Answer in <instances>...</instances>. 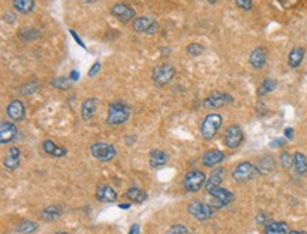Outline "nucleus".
<instances>
[{"label": "nucleus", "instance_id": "47", "mask_svg": "<svg viewBox=\"0 0 307 234\" xmlns=\"http://www.w3.org/2000/svg\"><path fill=\"white\" fill-rule=\"evenodd\" d=\"M289 234H307V231H300V230H289Z\"/></svg>", "mask_w": 307, "mask_h": 234}, {"label": "nucleus", "instance_id": "28", "mask_svg": "<svg viewBox=\"0 0 307 234\" xmlns=\"http://www.w3.org/2000/svg\"><path fill=\"white\" fill-rule=\"evenodd\" d=\"M265 234H289V226L284 221H270L266 224Z\"/></svg>", "mask_w": 307, "mask_h": 234}, {"label": "nucleus", "instance_id": "37", "mask_svg": "<svg viewBox=\"0 0 307 234\" xmlns=\"http://www.w3.org/2000/svg\"><path fill=\"white\" fill-rule=\"evenodd\" d=\"M190 230L183 224H177V226H172L167 230L166 234H188Z\"/></svg>", "mask_w": 307, "mask_h": 234}, {"label": "nucleus", "instance_id": "17", "mask_svg": "<svg viewBox=\"0 0 307 234\" xmlns=\"http://www.w3.org/2000/svg\"><path fill=\"white\" fill-rule=\"evenodd\" d=\"M224 167H216V169H214V170L211 172L210 177L207 179V182H206V190L210 193L211 190L216 189V187H221V183H222V180H224Z\"/></svg>", "mask_w": 307, "mask_h": 234}, {"label": "nucleus", "instance_id": "11", "mask_svg": "<svg viewBox=\"0 0 307 234\" xmlns=\"http://www.w3.org/2000/svg\"><path fill=\"white\" fill-rule=\"evenodd\" d=\"M244 141V132L240 125H230L224 135V143L230 149H236Z\"/></svg>", "mask_w": 307, "mask_h": 234}, {"label": "nucleus", "instance_id": "34", "mask_svg": "<svg viewBox=\"0 0 307 234\" xmlns=\"http://www.w3.org/2000/svg\"><path fill=\"white\" fill-rule=\"evenodd\" d=\"M204 50H206L204 46L200 44V43H191V44H188V46L186 47L187 54H190L192 57H198V56H201V54L204 53Z\"/></svg>", "mask_w": 307, "mask_h": 234}, {"label": "nucleus", "instance_id": "1", "mask_svg": "<svg viewBox=\"0 0 307 234\" xmlns=\"http://www.w3.org/2000/svg\"><path fill=\"white\" fill-rule=\"evenodd\" d=\"M130 117V108L120 101L110 102L108 107V117L106 124L108 125H122Z\"/></svg>", "mask_w": 307, "mask_h": 234}, {"label": "nucleus", "instance_id": "26", "mask_svg": "<svg viewBox=\"0 0 307 234\" xmlns=\"http://www.w3.org/2000/svg\"><path fill=\"white\" fill-rule=\"evenodd\" d=\"M293 167L298 172V175H306L307 173V158L302 152H294L293 155Z\"/></svg>", "mask_w": 307, "mask_h": 234}, {"label": "nucleus", "instance_id": "7", "mask_svg": "<svg viewBox=\"0 0 307 234\" xmlns=\"http://www.w3.org/2000/svg\"><path fill=\"white\" fill-rule=\"evenodd\" d=\"M132 29L136 33L154 34L158 32V23L149 16L134 17L132 22Z\"/></svg>", "mask_w": 307, "mask_h": 234}, {"label": "nucleus", "instance_id": "33", "mask_svg": "<svg viewBox=\"0 0 307 234\" xmlns=\"http://www.w3.org/2000/svg\"><path fill=\"white\" fill-rule=\"evenodd\" d=\"M51 87L57 88V90H68L71 87V80L66 78V77H58V78H54L51 81Z\"/></svg>", "mask_w": 307, "mask_h": 234}, {"label": "nucleus", "instance_id": "29", "mask_svg": "<svg viewBox=\"0 0 307 234\" xmlns=\"http://www.w3.org/2000/svg\"><path fill=\"white\" fill-rule=\"evenodd\" d=\"M34 6V0H13V8L16 10L17 13L20 15H28L33 12Z\"/></svg>", "mask_w": 307, "mask_h": 234}, {"label": "nucleus", "instance_id": "40", "mask_svg": "<svg viewBox=\"0 0 307 234\" xmlns=\"http://www.w3.org/2000/svg\"><path fill=\"white\" fill-rule=\"evenodd\" d=\"M70 34H71V36H72V39H74L75 42L78 43V44H80V46H81V47H82V49H85V43H84L82 40H81V39H80V36H78V34L75 33L74 30H70Z\"/></svg>", "mask_w": 307, "mask_h": 234}, {"label": "nucleus", "instance_id": "10", "mask_svg": "<svg viewBox=\"0 0 307 234\" xmlns=\"http://www.w3.org/2000/svg\"><path fill=\"white\" fill-rule=\"evenodd\" d=\"M210 194L212 196L211 206H212L214 209H221V207H224V206H228V204L235 199L234 193L226 190L224 187H216L214 190H211Z\"/></svg>", "mask_w": 307, "mask_h": 234}, {"label": "nucleus", "instance_id": "20", "mask_svg": "<svg viewBox=\"0 0 307 234\" xmlns=\"http://www.w3.org/2000/svg\"><path fill=\"white\" fill-rule=\"evenodd\" d=\"M258 172L259 175H269L270 172H274V167H276V160L274 156L270 155H265L258 160Z\"/></svg>", "mask_w": 307, "mask_h": 234}, {"label": "nucleus", "instance_id": "19", "mask_svg": "<svg viewBox=\"0 0 307 234\" xmlns=\"http://www.w3.org/2000/svg\"><path fill=\"white\" fill-rule=\"evenodd\" d=\"M18 165H20V149L17 146H12L3 160V166L8 170H14L18 167Z\"/></svg>", "mask_w": 307, "mask_h": 234}, {"label": "nucleus", "instance_id": "13", "mask_svg": "<svg viewBox=\"0 0 307 234\" xmlns=\"http://www.w3.org/2000/svg\"><path fill=\"white\" fill-rule=\"evenodd\" d=\"M6 114H8V117L10 118L12 121H14V122H20V121H23L26 117L24 104H23V102H22L20 100H13L8 105V108H6Z\"/></svg>", "mask_w": 307, "mask_h": 234}, {"label": "nucleus", "instance_id": "22", "mask_svg": "<svg viewBox=\"0 0 307 234\" xmlns=\"http://www.w3.org/2000/svg\"><path fill=\"white\" fill-rule=\"evenodd\" d=\"M42 149H44V152L47 155L54 156V158H62V156L66 155V148H61V146H58L57 143L54 142V141H51V139H46L42 142Z\"/></svg>", "mask_w": 307, "mask_h": 234}, {"label": "nucleus", "instance_id": "30", "mask_svg": "<svg viewBox=\"0 0 307 234\" xmlns=\"http://www.w3.org/2000/svg\"><path fill=\"white\" fill-rule=\"evenodd\" d=\"M40 30L36 27H24L18 32V37L23 42H34L40 37Z\"/></svg>", "mask_w": 307, "mask_h": 234}, {"label": "nucleus", "instance_id": "27", "mask_svg": "<svg viewBox=\"0 0 307 234\" xmlns=\"http://www.w3.org/2000/svg\"><path fill=\"white\" fill-rule=\"evenodd\" d=\"M124 196H126L128 200L132 201V203H143V201L148 199L146 192H143L142 189L136 187V186H133L130 189H128L126 193H124Z\"/></svg>", "mask_w": 307, "mask_h": 234}, {"label": "nucleus", "instance_id": "25", "mask_svg": "<svg viewBox=\"0 0 307 234\" xmlns=\"http://www.w3.org/2000/svg\"><path fill=\"white\" fill-rule=\"evenodd\" d=\"M61 214H62L61 207L54 204V206H47L46 209H42V213H40V217L44 221H56L57 218L61 217Z\"/></svg>", "mask_w": 307, "mask_h": 234}, {"label": "nucleus", "instance_id": "18", "mask_svg": "<svg viewBox=\"0 0 307 234\" xmlns=\"http://www.w3.org/2000/svg\"><path fill=\"white\" fill-rule=\"evenodd\" d=\"M225 159V153L220 149H210L202 155V165L207 167H214L220 165Z\"/></svg>", "mask_w": 307, "mask_h": 234}, {"label": "nucleus", "instance_id": "14", "mask_svg": "<svg viewBox=\"0 0 307 234\" xmlns=\"http://www.w3.org/2000/svg\"><path fill=\"white\" fill-rule=\"evenodd\" d=\"M17 135H18V132H17L16 125L13 122H8V121L2 122V125H0V142H2V145L16 141Z\"/></svg>", "mask_w": 307, "mask_h": 234}, {"label": "nucleus", "instance_id": "9", "mask_svg": "<svg viewBox=\"0 0 307 234\" xmlns=\"http://www.w3.org/2000/svg\"><path fill=\"white\" fill-rule=\"evenodd\" d=\"M234 101V98L228 94V92H221V91H214L208 95L206 100L202 101V107L207 109H216L228 105Z\"/></svg>", "mask_w": 307, "mask_h": 234}, {"label": "nucleus", "instance_id": "31", "mask_svg": "<svg viewBox=\"0 0 307 234\" xmlns=\"http://www.w3.org/2000/svg\"><path fill=\"white\" fill-rule=\"evenodd\" d=\"M276 87H278V81H276V80H274V78H266V80H264L262 84L259 85V88H258V95H259V97H264L266 94L274 91Z\"/></svg>", "mask_w": 307, "mask_h": 234}, {"label": "nucleus", "instance_id": "49", "mask_svg": "<svg viewBox=\"0 0 307 234\" xmlns=\"http://www.w3.org/2000/svg\"><path fill=\"white\" fill-rule=\"evenodd\" d=\"M218 2H220V0H208V3H210V5H216V3H218Z\"/></svg>", "mask_w": 307, "mask_h": 234}, {"label": "nucleus", "instance_id": "46", "mask_svg": "<svg viewBox=\"0 0 307 234\" xmlns=\"http://www.w3.org/2000/svg\"><path fill=\"white\" fill-rule=\"evenodd\" d=\"M78 78H80V73H78L76 70H72V71H71V80H72V81H74V80L76 81Z\"/></svg>", "mask_w": 307, "mask_h": 234}, {"label": "nucleus", "instance_id": "12", "mask_svg": "<svg viewBox=\"0 0 307 234\" xmlns=\"http://www.w3.org/2000/svg\"><path fill=\"white\" fill-rule=\"evenodd\" d=\"M110 15L118 19L119 22L122 23H128L130 20H134V10L130 6L124 5V3H115L112 8H110Z\"/></svg>", "mask_w": 307, "mask_h": 234}, {"label": "nucleus", "instance_id": "15", "mask_svg": "<svg viewBox=\"0 0 307 234\" xmlns=\"http://www.w3.org/2000/svg\"><path fill=\"white\" fill-rule=\"evenodd\" d=\"M266 60H268V54H266L265 47H262V46L255 47L249 54V64L256 70L265 67Z\"/></svg>", "mask_w": 307, "mask_h": 234}, {"label": "nucleus", "instance_id": "43", "mask_svg": "<svg viewBox=\"0 0 307 234\" xmlns=\"http://www.w3.org/2000/svg\"><path fill=\"white\" fill-rule=\"evenodd\" d=\"M284 136H286L288 139H293V136H294L293 128H286V129H284Z\"/></svg>", "mask_w": 307, "mask_h": 234}, {"label": "nucleus", "instance_id": "4", "mask_svg": "<svg viewBox=\"0 0 307 234\" xmlns=\"http://www.w3.org/2000/svg\"><path fill=\"white\" fill-rule=\"evenodd\" d=\"M176 76V68L172 64H162L153 70L152 73V80L158 87H164L170 83Z\"/></svg>", "mask_w": 307, "mask_h": 234}, {"label": "nucleus", "instance_id": "36", "mask_svg": "<svg viewBox=\"0 0 307 234\" xmlns=\"http://www.w3.org/2000/svg\"><path fill=\"white\" fill-rule=\"evenodd\" d=\"M37 88H38L37 83H36V81H32V83L23 84L22 88H20V92H22L23 95H33L34 92L37 91Z\"/></svg>", "mask_w": 307, "mask_h": 234}, {"label": "nucleus", "instance_id": "16", "mask_svg": "<svg viewBox=\"0 0 307 234\" xmlns=\"http://www.w3.org/2000/svg\"><path fill=\"white\" fill-rule=\"evenodd\" d=\"M95 197H96V200L102 201V203H114L118 200V193L109 184H100L96 187Z\"/></svg>", "mask_w": 307, "mask_h": 234}, {"label": "nucleus", "instance_id": "38", "mask_svg": "<svg viewBox=\"0 0 307 234\" xmlns=\"http://www.w3.org/2000/svg\"><path fill=\"white\" fill-rule=\"evenodd\" d=\"M235 5H236V8H240L241 10L248 12L254 6V0H235Z\"/></svg>", "mask_w": 307, "mask_h": 234}, {"label": "nucleus", "instance_id": "8", "mask_svg": "<svg viewBox=\"0 0 307 234\" xmlns=\"http://www.w3.org/2000/svg\"><path fill=\"white\" fill-rule=\"evenodd\" d=\"M188 213L198 221H206L214 214V207L211 204H207L204 201L194 200L188 204Z\"/></svg>", "mask_w": 307, "mask_h": 234}, {"label": "nucleus", "instance_id": "5", "mask_svg": "<svg viewBox=\"0 0 307 234\" xmlns=\"http://www.w3.org/2000/svg\"><path fill=\"white\" fill-rule=\"evenodd\" d=\"M206 182H207V179H206V173L204 172H201V170H197V169H194V170H190V172H187V175H186V177H184V189L187 190V192H191V193H196L198 192L200 189L206 184Z\"/></svg>", "mask_w": 307, "mask_h": 234}, {"label": "nucleus", "instance_id": "24", "mask_svg": "<svg viewBox=\"0 0 307 234\" xmlns=\"http://www.w3.org/2000/svg\"><path fill=\"white\" fill-rule=\"evenodd\" d=\"M167 159H168V156H167L166 152L162 151V149H153V151L150 152V156H149L150 166L152 167L164 166L167 163Z\"/></svg>", "mask_w": 307, "mask_h": 234}, {"label": "nucleus", "instance_id": "41", "mask_svg": "<svg viewBox=\"0 0 307 234\" xmlns=\"http://www.w3.org/2000/svg\"><path fill=\"white\" fill-rule=\"evenodd\" d=\"M256 223H259V224H264V223H268V216H266L265 213H259L256 216Z\"/></svg>", "mask_w": 307, "mask_h": 234}, {"label": "nucleus", "instance_id": "44", "mask_svg": "<svg viewBox=\"0 0 307 234\" xmlns=\"http://www.w3.org/2000/svg\"><path fill=\"white\" fill-rule=\"evenodd\" d=\"M139 230H140V226L139 224H133L129 230V234H139Z\"/></svg>", "mask_w": 307, "mask_h": 234}, {"label": "nucleus", "instance_id": "3", "mask_svg": "<svg viewBox=\"0 0 307 234\" xmlns=\"http://www.w3.org/2000/svg\"><path fill=\"white\" fill-rule=\"evenodd\" d=\"M256 175H259L258 167L250 163V162H241L240 165H236L232 170V179L238 183H244L252 180Z\"/></svg>", "mask_w": 307, "mask_h": 234}, {"label": "nucleus", "instance_id": "35", "mask_svg": "<svg viewBox=\"0 0 307 234\" xmlns=\"http://www.w3.org/2000/svg\"><path fill=\"white\" fill-rule=\"evenodd\" d=\"M279 160H280V165H282L284 169H290V167H293V156H292L289 152L283 151L282 153H280Z\"/></svg>", "mask_w": 307, "mask_h": 234}, {"label": "nucleus", "instance_id": "39", "mask_svg": "<svg viewBox=\"0 0 307 234\" xmlns=\"http://www.w3.org/2000/svg\"><path fill=\"white\" fill-rule=\"evenodd\" d=\"M100 61H96V63H94L92 64V67L90 68V73H88V76L90 77H95L98 73H100Z\"/></svg>", "mask_w": 307, "mask_h": 234}, {"label": "nucleus", "instance_id": "6", "mask_svg": "<svg viewBox=\"0 0 307 234\" xmlns=\"http://www.w3.org/2000/svg\"><path fill=\"white\" fill-rule=\"evenodd\" d=\"M91 153L92 156L100 162H109L116 156V149L110 143L95 142L92 143Z\"/></svg>", "mask_w": 307, "mask_h": 234}, {"label": "nucleus", "instance_id": "48", "mask_svg": "<svg viewBox=\"0 0 307 234\" xmlns=\"http://www.w3.org/2000/svg\"><path fill=\"white\" fill-rule=\"evenodd\" d=\"M119 207H120V209H128V207H129V204H128V203H124V204H120V206H119Z\"/></svg>", "mask_w": 307, "mask_h": 234}, {"label": "nucleus", "instance_id": "32", "mask_svg": "<svg viewBox=\"0 0 307 234\" xmlns=\"http://www.w3.org/2000/svg\"><path fill=\"white\" fill-rule=\"evenodd\" d=\"M38 224L33 220H23L18 226H17V233L20 234H33L37 231Z\"/></svg>", "mask_w": 307, "mask_h": 234}, {"label": "nucleus", "instance_id": "23", "mask_svg": "<svg viewBox=\"0 0 307 234\" xmlns=\"http://www.w3.org/2000/svg\"><path fill=\"white\" fill-rule=\"evenodd\" d=\"M98 104H100L98 98H86V100L84 101L82 105H81V115H82V119L90 121V119L94 117Z\"/></svg>", "mask_w": 307, "mask_h": 234}, {"label": "nucleus", "instance_id": "21", "mask_svg": "<svg viewBox=\"0 0 307 234\" xmlns=\"http://www.w3.org/2000/svg\"><path fill=\"white\" fill-rule=\"evenodd\" d=\"M304 56H306V49H303V47H294V49H292L289 56H288V64H289V67H300L302 63H303V60H304Z\"/></svg>", "mask_w": 307, "mask_h": 234}, {"label": "nucleus", "instance_id": "50", "mask_svg": "<svg viewBox=\"0 0 307 234\" xmlns=\"http://www.w3.org/2000/svg\"><path fill=\"white\" fill-rule=\"evenodd\" d=\"M54 234H70V233H66V231H56Z\"/></svg>", "mask_w": 307, "mask_h": 234}, {"label": "nucleus", "instance_id": "45", "mask_svg": "<svg viewBox=\"0 0 307 234\" xmlns=\"http://www.w3.org/2000/svg\"><path fill=\"white\" fill-rule=\"evenodd\" d=\"M279 2L282 3L283 6H286V8H288V6H292V5H294V3H296V0H279Z\"/></svg>", "mask_w": 307, "mask_h": 234}, {"label": "nucleus", "instance_id": "2", "mask_svg": "<svg viewBox=\"0 0 307 234\" xmlns=\"http://www.w3.org/2000/svg\"><path fill=\"white\" fill-rule=\"evenodd\" d=\"M222 125V117L220 114H208L207 117L204 118L202 124H201V135L204 139L211 141L220 131V128Z\"/></svg>", "mask_w": 307, "mask_h": 234}, {"label": "nucleus", "instance_id": "42", "mask_svg": "<svg viewBox=\"0 0 307 234\" xmlns=\"http://www.w3.org/2000/svg\"><path fill=\"white\" fill-rule=\"evenodd\" d=\"M272 148H279V146H283L284 145V139H274V142L269 143Z\"/></svg>", "mask_w": 307, "mask_h": 234}]
</instances>
